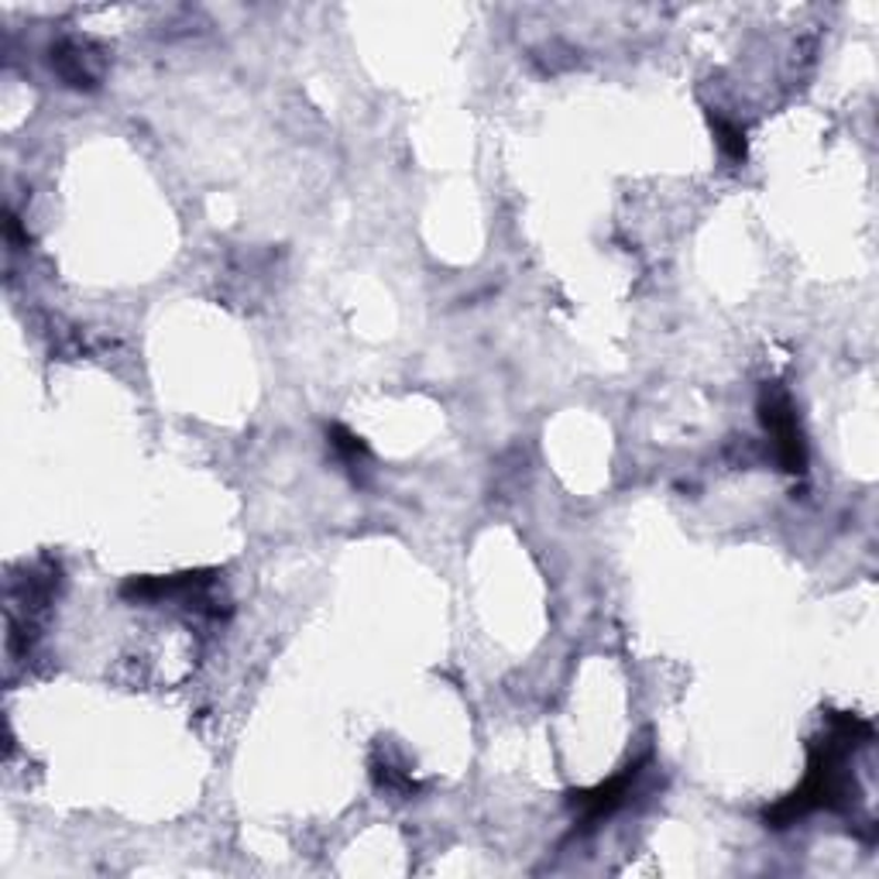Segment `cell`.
<instances>
[{
    "mask_svg": "<svg viewBox=\"0 0 879 879\" xmlns=\"http://www.w3.org/2000/svg\"><path fill=\"white\" fill-rule=\"evenodd\" d=\"M763 420H766V430L773 433L776 439V451H780V460L787 464V470H804L807 464V454H804V439H801V430H797V416L791 410L787 395H766L763 402Z\"/></svg>",
    "mask_w": 879,
    "mask_h": 879,
    "instance_id": "6da1fadb",
    "label": "cell"
},
{
    "mask_svg": "<svg viewBox=\"0 0 879 879\" xmlns=\"http://www.w3.org/2000/svg\"><path fill=\"white\" fill-rule=\"evenodd\" d=\"M52 66L70 86H93L97 83V66H93V55L80 42H62L52 49Z\"/></svg>",
    "mask_w": 879,
    "mask_h": 879,
    "instance_id": "3957f363",
    "label": "cell"
},
{
    "mask_svg": "<svg viewBox=\"0 0 879 879\" xmlns=\"http://www.w3.org/2000/svg\"><path fill=\"white\" fill-rule=\"evenodd\" d=\"M714 135H718V145L726 148L732 159H745V135L739 124L726 120V117H714Z\"/></svg>",
    "mask_w": 879,
    "mask_h": 879,
    "instance_id": "5b68a950",
    "label": "cell"
},
{
    "mask_svg": "<svg viewBox=\"0 0 879 879\" xmlns=\"http://www.w3.org/2000/svg\"><path fill=\"white\" fill-rule=\"evenodd\" d=\"M330 444L337 451V457L348 464L351 470H358L364 460H368V447L361 444V439L351 433V430H343V426H330Z\"/></svg>",
    "mask_w": 879,
    "mask_h": 879,
    "instance_id": "277c9868",
    "label": "cell"
},
{
    "mask_svg": "<svg viewBox=\"0 0 879 879\" xmlns=\"http://www.w3.org/2000/svg\"><path fill=\"white\" fill-rule=\"evenodd\" d=\"M646 763H636L629 770H622L618 776H612L608 783H602L599 791H591V794H581L578 807H581V818L584 825H594V822H602L608 818V814H615L625 801L633 797V791L639 787V780H643V770Z\"/></svg>",
    "mask_w": 879,
    "mask_h": 879,
    "instance_id": "7a4b0ae2",
    "label": "cell"
}]
</instances>
